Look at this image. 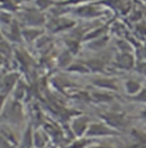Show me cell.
Listing matches in <instances>:
<instances>
[{
	"instance_id": "1",
	"label": "cell",
	"mask_w": 146,
	"mask_h": 148,
	"mask_svg": "<svg viewBox=\"0 0 146 148\" xmlns=\"http://www.w3.org/2000/svg\"><path fill=\"white\" fill-rule=\"evenodd\" d=\"M118 132L109 125L102 123H91L86 132V137H102V136H115Z\"/></svg>"
},
{
	"instance_id": "2",
	"label": "cell",
	"mask_w": 146,
	"mask_h": 148,
	"mask_svg": "<svg viewBox=\"0 0 146 148\" xmlns=\"http://www.w3.org/2000/svg\"><path fill=\"white\" fill-rule=\"evenodd\" d=\"M89 119L86 116H80L74 119L71 123V129L72 132L74 133V136L76 137H81L83 134H86L87 130L89 128Z\"/></svg>"
},
{
	"instance_id": "3",
	"label": "cell",
	"mask_w": 146,
	"mask_h": 148,
	"mask_svg": "<svg viewBox=\"0 0 146 148\" xmlns=\"http://www.w3.org/2000/svg\"><path fill=\"white\" fill-rule=\"evenodd\" d=\"M75 24V22L72 19L69 18H55L52 19L48 24V29L52 31V32H61V31H64V30H67L70 27H72L73 25Z\"/></svg>"
},
{
	"instance_id": "4",
	"label": "cell",
	"mask_w": 146,
	"mask_h": 148,
	"mask_svg": "<svg viewBox=\"0 0 146 148\" xmlns=\"http://www.w3.org/2000/svg\"><path fill=\"white\" fill-rule=\"evenodd\" d=\"M103 119L105 120V122L107 123V125L111 127L112 129H119V128H125L127 125V120L123 115H119V114H113L109 113L103 115Z\"/></svg>"
},
{
	"instance_id": "5",
	"label": "cell",
	"mask_w": 146,
	"mask_h": 148,
	"mask_svg": "<svg viewBox=\"0 0 146 148\" xmlns=\"http://www.w3.org/2000/svg\"><path fill=\"white\" fill-rule=\"evenodd\" d=\"M23 18L25 21V23L30 26H39L41 24L45 23V18L43 16L38 12L36 9H30V10H26L24 12L23 14Z\"/></svg>"
},
{
	"instance_id": "6",
	"label": "cell",
	"mask_w": 146,
	"mask_h": 148,
	"mask_svg": "<svg viewBox=\"0 0 146 148\" xmlns=\"http://www.w3.org/2000/svg\"><path fill=\"white\" fill-rule=\"evenodd\" d=\"M18 77H19L18 73L7 74V75L2 79V81H1V83H0V92H2L3 95L7 96V93L9 92L10 90H13L15 83L18 81Z\"/></svg>"
},
{
	"instance_id": "7",
	"label": "cell",
	"mask_w": 146,
	"mask_h": 148,
	"mask_svg": "<svg viewBox=\"0 0 146 148\" xmlns=\"http://www.w3.org/2000/svg\"><path fill=\"white\" fill-rule=\"evenodd\" d=\"M7 117L9 120H12L13 122H18L22 120V111H21V106L17 103H12L9 105V107L7 108Z\"/></svg>"
},
{
	"instance_id": "8",
	"label": "cell",
	"mask_w": 146,
	"mask_h": 148,
	"mask_svg": "<svg viewBox=\"0 0 146 148\" xmlns=\"http://www.w3.org/2000/svg\"><path fill=\"white\" fill-rule=\"evenodd\" d=\"M116 65L121 69H131L134 66V57L128 53H122L116 58Z\"/></svg>"
},
{
	"instance_id": "9",
	"label": "cell",
	"mask_w": 146,
	"mask_h": 148,
	"mask_svg": "<svg viewBox=\"0 0 146 148\" xmlns=\"http://www.w3.org/2000/svg\"><path fill=\"white\" fill-rule=\"evenodd\" d=\"M42 31L39 30V29H36V27H30V29H24L22 31V37L24 38L26 41L31 42L33 40H36L39 36H41Z\"/></svg>"
},
{
	"instance_id": "10",
	"label": "cell",
	"mask_w": 146,
	"mask_h": 148,
	"mask_svg": "<svg viewBox=\"0 0 146 148\" xmlns=\"http://www.w3.org/2000/svg\"><path fill=\"white\" fill-rule=\"evenodd\" d=\"M75 13L78 15L82 16V17H94V16H98V15L102 14L101 10H98V9H96L94 7H81Z\"/></svg>"
},
{
	"instance_id": "11",
	"label": "cell",
	"mask_w": 146,
	"mask_h": 148,
	"mask_svg": "<svg viewBox=\"0 0 146 148\" xmlns=\"http://www.w3.org/2000/svg\"><path fill=\"white\" fill-rule=\"evenodd\" d=\"M47 143V137L45 136L43 132L36 131L33 133V146L36 148H43Z\"/></svg>"
},
{
	"instance_id": "12",
	"label": "cell",
	"mask_w": 146,
	"mask_h": 148,
	"mask_svg": "<svg viewBox=\"0 0 146 148\" xmlns=\"http://www.w3.org/2000/svg\"><path fill=\"white\" fill-rule=\"evenodd\" d=\"M126 90L130 95H135V93H137L140 90V84L138 82H136V81L129 80V81H127V83H126Z\"/></svg>"
},
{
	"instance_id": "13",
	"label": "cell",
	"mask_w": 146,
	"mask_h": 148,
	"mask_svg": "<svg viewBox=\"0 0 146 148\" xmlns=\"http://www.w3.org/2000/svg\"><path fill=\"white\" fill-rule=\"evenodd\" d=\"M95 84L102 87V88H107V89H115V80H96Z\"/></svg>"
},
{
	"instance_id": "14",
	"label": "cell",
	"mask_w": 146,
	"mask_h": 148,
	"mask_svg": "<svg viewBox=\"0 0 146 148\" xmlns=\"http://www.w3.org/2000/svg\"><path fill=\"white\" fill-rule=\"evenodd\" d=\"M23 145H24V148H32L33 146V134L30 129L26 130L23 137Z\"/></svg>"
},
{
	"instance_id": "15",
	"label": "cell",
	"mask_w": 146,
	"mask_h": 148,
	"mask_svg": "<svg viewBox=\"0 0 146 148\" xmlns=\"http://www.w3.org/2000/svg\"><path fill=\"white\" fill-rule=\"evenodd\" d=\"M10 34H12V40H14V41H21V38H22V31L19 30L17 23H15V22L12 24Z\"/></svg>"
},
{
	"instance_id": "16",
	"label": "cell",
	"mask_w": 146,
	"mask_h": 148,
	"mask_svg": "<svg viewBox=\"0 0 146 148\" xmlns=\"http://www.w3.org/2000/svg\"><path fill=\"white\" fill-rule=\"evenodd\" d=\"M71 62V53L70 51H64L62 53V55L59 56L58 58V64L62 66V67H65L70 64Z\"/></svg>"
},
{
	"instance_id": "17",
	"label": "cell",
	"mask_w": 146,
	"mask_h": 148,
	"mask_svg": "<svg viewBox=\"0 0 146 148\" xmlns=\"http://www.w3.org/2000/svg\"><path fill=\"white\" fill-rule=\"evenodd\" d=\"M87 66L89 67V70H91V71H101L103 69V63L101 60L91 59L89 62H87Z\"/></svg>"
},
{
	"instance_id": "18",
	"label": "cell",
	"mask_w": 146,
	"mask_h": 148,
	"mask_svg": "<svg viewBox=\"0 0 146 148\" xmlns=\"http://www.w3.org/2000/svg\"><path fill=\"white\" fill-rule=\"evenodd\" d=\"M0 54H3V55H9L10 54V47L7 42L0 40Z\"/></svg>"
},
{
	"instance_id": "19",
	"label": "cell",
	"mask_w": 146,
	"mask_h": 148,
	"mask_svg": "<svg viewBox=\"0 0 146 148\" xmlns=\"http://www.w3.org/2000/svg\"><path fill=\"white\" fill-rule=\"evenodd\" d=\"M134 134H135V137L138 139V141H139V143L145 144L146 145V133L140 132V131H136V130H134Z\"/></svg>"
},
{
	"instance_id": "20",
	"label": "cell",
	"mask_w": 146,
	"mask_h": 148,
	"mask_svg": "<svg viewBox=\"0 0 146 148\" xmlns=\"http://www.w3.org/2000/svg\"><path fill=\"white\" fill-rule=\"evenodd\" d=\"M105 31V29H99V30H97V31H94V32H90L87 37H85V40H90L92 38H99L102 36V33Z\"/></svg>"
},
{
	"instance_id": "21",
	"label": "cell",
	"mask_w": 146,
	"mask_h": 148,
	"mask_svg": "<svg viewBox=\"0 0 146 148\" xmlns=\"http://www.w3.org/2000/svg\"><path fill=\"white\" fill-rule=\"evenodd\" d=\"M53 2L52 1H49V0H36V5H38V7L40 8V9H45V8H47L48 6H50Z\"/></svg>"
},
{
	"instance_id": "22",
	"label": "cell",
	"mask_w": 146,
	"mask_h": 148,
	"mask_svg": "<svg viewBox=\"0 0 146 148\" xmlns=\"http://www.w3.org/2000/svg\"><path fill=\"white\" fill-rule=\"evenodd\" d=\"M67 46H69L71 53H75V51L78 50V48H79L78 41H75V40H70V41H67Z\"/></svg>"
},
{
	"instance_id": "23",
	"label": "cell",
	"mask_w": 146,
	"mask_h": 148,
	"mask_svg": "<svg viewBox=\"0 0 146 148\" xmlns=\"http://www.w3.org/2000/svg\"><path fill=\"white\" fill-rule=\"evenodd\" d=\"M87 144H88L87 140H79V141H75L74 144H72L69 148H82L85 147Z\"/></svg>"
},
{
	"instance_id": "24",
	"label": "cell",
	"mask_w": 146,
	"mask_h": 148,
	"mask_svg": "<svg viewBox=\"0 0 146 148\" xmlns=\"http://www.w3.org/2000/svg\"><path fill=\"white\" fill-rule=\"evenodd\" d=\"M5 7L12 9V10H15V9L17 8L16 5H15V1H14V0H6V2H5Z\"/></svg>"
},
{
	"instance_id": "25",
	"label": "cell",
	"mask_w": 146,
	"mask_h": 148,
	"mask_svg": "<svg viewBox=\"0 0 146 148\" xmlns=\"http://www.w3.org/2000/svg\"><path fill=\"white\" fill-rule=\"evenodd\" d=\"M136 99L137 100H142V101H146V89H143L142 92L136 97Z\"/></svg>"
},
{
	"instance_id": "26",
	"label": "cell",
	"mask_w": 146,
	"mask_h": 148,
	"mask_svg": "<svg viewBox=\"0 0 146 148\" xmlns=\"http://www.w3.org/2000/svg\"><path fill=\"white\" fill-rule=\"evenodd\" d=\"M5 98H6V95H3L2 92H0V111L2 110V106H3V101H5Z\"/></svg>"
},
{
	"instance_id": "27",
	"label": "cell",
	"mask_w": 146,
	"mask_h": 148,
	"mask_svg": "<svg viewBox=\"0 0 146 148\" xmlns=\"http://www.w3.org/2000/svg\"><path fill=\"white\" fill-rule=\"evenodd\" d=\"M131 148H146V145L145 144H142V143H138L137 145H135L134 147H131Z\"/></svg>"
},
{
	"instance_id": "28",
	"label": "cell",
	"mask_w": 146,
	"mask_h": 148,
	"mask_svg": "<svg viewBox=\"0 0 146 148\" xmlns=\"http://www.w3.org/2000/svg\"><path fill=\"white\" fill-rule=\"evenodd\" d=\"M81 1H87V0H69L67 3H69V2H70V3H75V2H81Z\"/></svg>"
},
{
	"instance_id": "29",
	"label": "cell",
	"mask_w": 146,
	"mask_h": 148,
	"mask_svg": "<svg viewBox=\"0 0 146 148\" xmlns=\"http://www.w3.org/2000/svg\"><path fill=\"white\" fill-rule=\"evenodd\" d=\"M90 148H112V147H109V146H94V147H90Z\"/></svg>"
},
{
	"instance_id": "30",
	"label": "cell",
	"mask_w": 146,
	"mask_h": 148,
	"mask_svg": "<svg viewBox=\"0 0 146 148\" xmlns=\"http://www.w3.org/2000/svg\"><path fill=\"white\" fill-rule=\"evenodd\" d=\"M1 39H2V36H1V33H0V40H1Z\"/></svg>"
},
{
	"instance_id": "31",
	"label": "cell",
	"mask_w": 146,
	"mask_h": 148,
	"mask_svg": "<svg viewBox=\"0 0 146 148\" xmlns=\"http://www.w3.org/2000/svg\"><path fill=\"white\" fill-rule=\"evenodd\" d=\"M144 116H145V117H146V111L144 112Z\"/></svg>"
}]
</instances>
